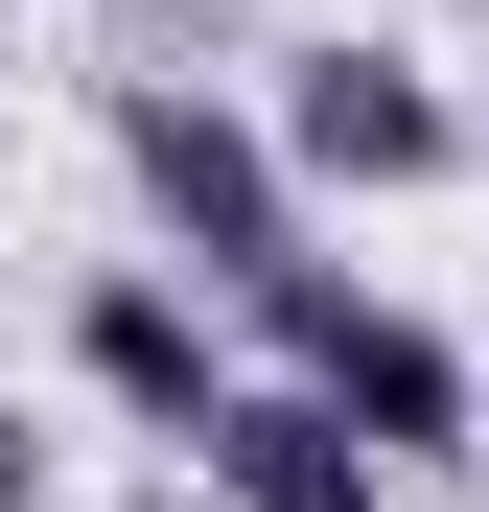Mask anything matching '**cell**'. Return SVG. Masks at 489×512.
<instances>
[{
  "label": "cell",
  "instance_id": "obj_4",
  "mask_svg": "<svg viewBox=\"0 0 489 512\" xmlns=\"http://www.w3.org/2000/svg\"><path fill=\"white\" fill-rule=\"evenodd\" d=\"M70 373H94L140 443H210V419H233V326L187 280H94V303H70Z\"/></svg>",
  "mask_w": 489,
  "mask_h": 512
},
{
  "label": "cell",
  "instance_id": "obj_7",
  "mask_svg": "<svg viewBox=\"0 0 489 512\" xmlns=\"http://www.w3.org/2000/svg\"><path fill=\"white\" fill-rule=\"evenodd\" d=\"M466 466H489V350H466Z\"/></svg>",
  "mask_w": 489,
  "mask_h": 512
},
{
  "label": "cell",
  "instance_id": "obj_2",
  "mask_svg": "<svg viewBox=\"0 0 489 512\" xmlns=\"http://www.w3.org/2000/svg\"><path fill=\"white\" fill-rule=\"evenodd\" d=\"M257 350H280V373H303L326 419H350L373 466H466V350H443L420 303H373L350 256H303V280H257Z\"/></svg>",
  "mask_w": 489,
  "mask_h": 512
},
{
  "label": "cell",
  "instance_id": "obj_6",
  "mask_svg": "<svg viewBox=\"0 0 489 512\" xmlns=\"http://www.w3.org/2000/svg\"><path fill=\"white\" fill-rule=\"evenodd\" d=\"M0 512H47V443H24V396H0Z\"/></svg>",
  "mask_w": 489,
  "mask_h": 512
},
{
  "label": "cell",
  "instance_id": "obj_1",
  "mask_svg": "<svg viewBox=\"0 0 489 512\" xmlns=\"http://www.w3.org/2000/svg\"><path fill=\"white\" fill-rule=\"evenodd\" d=\"M117 163H140V210H163V256L187 280H303V187H280V117H233V94H187V70H140L117 94Z\"/></svg>",
  "mask_w": 489,
  "mask_h": 512
},
{
  "label": "cell",
  "instance_id": "obj_3",
  "mask_svg": "<svg viewBox=\"0 0 489 512\" xmlns=\"http://www.w3.org/2000/svg\"><path fill=\"white\" fill-rule=\"evenodd\" d=\"M466 163V94L420 47H303L280 70V187H443Z\"/></svg>",
  "mask_w": 489,
  "mask_h": 512
},
{
  "label": "cell",
  "instance_id": "obj_5",
  "mask_svg": "<svg viewBox=\"0 0 489 512\" xmlns=\"http://www.w3.org/2000/svg\"><path fill=\"white\" fill-rule=\"evenodd\" d=\"M187 489H210V512H373L396 466H373V443H350L303 373H233V419L187 443Z\"/></svg>",
  "mask_w": 489,
  "mask_h": 512
}]
</instances>
